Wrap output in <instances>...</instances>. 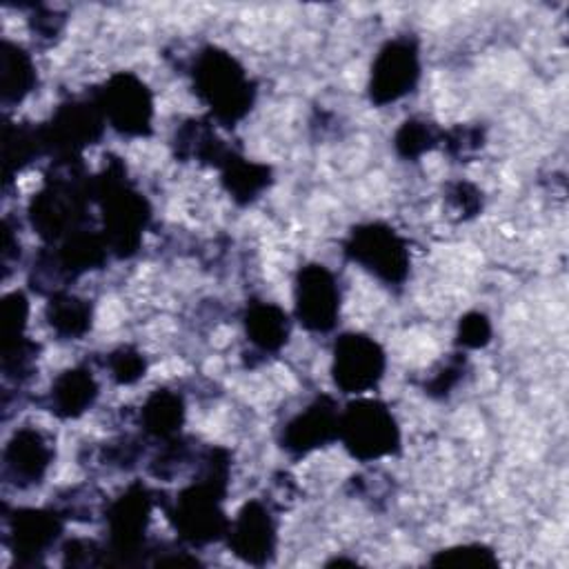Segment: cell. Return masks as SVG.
I'll return each instance as SVG.
<instances>
[{
    "label": "cell",
    "instance_id": "e0dca14e",
    "mask_svg": "<svg viewBox=\"0 0 569 569\" xmlns=\"http://www.w3.org/2000/svg\"><path fill=\"white\" fill-rule=\"evenodd\" d=\"M173 158L220 169L238 149L220 138L211 118H187L171 138Z\"/></svg>",
    "mask_w": 569,
    "mask_h": 569
},
{
    "label": "cell",
    "instance_id": "74e56055",
    "mask_svg": "<svg viewBox=\"0 0 569 569\" xmlns=\"http://www.w3.org/2000/svg\"><path fill=\"white\" fill-rule=\"evenodd\" d=\"M493 327L487 313L482 311H467L458 320L456 329V347L458 349H482L491 342Z\"/></svg>",
    "mask_w": 569,
    "mask_h": 569
},
{
    "label": "cell",
    "instance_id": "30bf717a",
    "mask_svg": "<svg viewBox=\"0 0 569 569\" xmlns=\"http://www.w3.org/2000/svg\"><path fill=\"white\" fill-rule=\"evenodd\" d=\"M4 545L13 553L18 567H38L58 545L64 531V518L49 507H20L4 511Z\"/></svg>",
    "mask_w": 569,
    "mask_h": 569
},
{
    "label": "cell",
    "instance_id": "d4e9b609",
    "mask_svg": "<svg viewBox=\"0 0 569 569\" xmlns=\"http://www.w3.org/2000/svg\"><path fill=\"white\" fill-rule=\"evenodd\" d=\"M44 318L60 340H80L93 325V302L67 291L47 298Z\"/></svg>",
    "mask_w": 569,
    "mask_h": 569
},
{
    "label": "cell",
    "instance_id": "8992f818",
    "mask_svg": "<svg viewBox=\"0 0 569 569\" xmlns=\"http://www.w3.org/2000/svg\"><path fill=\"white\" fill-rule=\"evenodd\" d=\"M338 440L360 462L396 456L402 433L393 411L378 398H356L340 409Z\"/></svg>",
    "mask_w": 569,
    "mask_h": 569
},
{
    "label": "cell",
    "instance_id": "cb8c5ba5",
    "mask_svg": "<svg viewBox=\"0 0 569 569\" xmlns=\"http://www.w3.org/2000/svg\"><path fill=\"white\" fill-rule=\"evenodd\" d=\"M47 156L40 124L7 120L2 127V176L4 187L33 160Z\"/></svg>",
    "mask_w": 569,
    "mask_h": 569
},
{
    "label": "cell",
    "instance_id": "ba28073f",
    "mask_svg": "<svg viewBox=\"0 0 569 569\" xmlns=\"http://www.w3.org/2000/svg\"><path fill=\"white\" fill-rule=\"evenodd\" d=\"M107 124L127 138H147L153 131V93L133 71H116L91 89Z\"/></svg>",
    "mask_w": 569,
    "mask_h": 569
},
{
    "label": "cell",
    "instance_id": "9a60e30c",
    "mask_svg": "<svg viewBox=\"0 0 569 569\" xmlns=\"http://www.w3.org/2000/svg\"><path fill=\"white\" fill-rule=\"evenodd\" d=\"M56 460L53 438L38 427H20L2 451V480L20 491L38 487Z\"/></svg>",
    "mask_w": 569,
    "mask_h": 569
},
{
    "label": "cell",
    "instance_id": "ab89813d",
    "mask_svg": "<svg viewBox=\"0 0 569 569\" xmlns=\"http://www.w3.org/2000/svg\"><path fill=\"white\" fill-rule=\"evenodd\" d=\"M20 260V240L16 231L11 229V220L4 218L2 222V276L7 278L11 273V264Z\"/></svg>",
    "mask_w": 569,
    "mask_h": 569
},
{
    "label": "cell",
    "instance_id": "d6986e66",
    "mask_svg": "<svg viewBox=\"0 0 569 569\" xmlns=\"http://www.w3.org/2000/svg\"><path fill=\"white\" fill-rule=\"evenodd\" d=\"M242 327L249 345L258 356L278 353L291 336V318L289 313L267 300H249L242 313Z\"/></svg>",
    "mask_w": 569,
    "mask_h": 569
},
{
    "label": "cell",
    "instance_id": "5bb4252c",
    "mask_svg": "<svg viewBox=\"0 0 569 569\" xmlns=\"http://www.w3.org/2000/svg\"><path fill=\"white\" fill-rule=\"evenodd\" d=\"M229 551L251 567H264L276 558L278 520L267 500H247L229 525L224 536Z\"/></svg>",
    "mask_w": 569,
    "mask_h": 569
},
{
    "label": "cell",
    "instance_id": "52a82bcc",
    "mask_svg": "<svg viewBox=\"0 0 569 569\" xmlns=\"http://www.w3.org/2000/svg\"><path fill=\"white\" fill-rule=\"evenodd\" d=\"M342 253L389 287L405 284L411 271L407 240L391 224L380 220L351 227L342 242Z\"/></svg>",
    "mask_w": 569,
    "mask_h": 569
},
{
    "label": "cell",
    "instance_id": "f546056e",
    "mask_svg": "<svg viewBox=\"0 0 569 569\" xmlns=\"http://www.w3.org/2000/svg\"><path fill=\"white\" fill-rule=\"evenodd\" d=\"M431 567H453V569H491L498 567L500 560L496 551L482 542L453 545L436 551L429 558Z\"/></svg>",
    "mask_w": 569,
    "mask_h": 569
},
{
    "label": "cell",
    "instance_id": "277c9868",
    "mask_svg": "<svg viewBox=\"0 0 569 569\" xmlns=\"http://www.w3.org/2000/svg\"><path fill=\"white\" fill-rule=\"evenodd\" d=\"M227 489L222 485L191 478V482L178 489L171 498H162L160 507L176 531V536L189 547H207L227 536L231 518L224 511Z\"/></svg>",
    "mask_w": 569,
    "mask_h": 569
},
{
    "label": "cell",
    "instance_id": "ac0fdd59",
    "mask_svg": "<svg viewBox=\"0 0 569 569\" xmlns=\"http://www.w3.org/2000/svg\"><path fill=\"white\" fill-rule=\"evenodd\" d=\"M100 396V385L89 365H76L58 373L47 391V409L60 420H76L87 413Z\"/></svg>",
    "mask_w": 569,
    "mask_h": 569
},
{
    "label": "cell",
    "instance_id": "836d02e7",
    "mask_svg": "<svg viewBox=\"0 0 569 569\" xmlns=\"http://www.w3.org/2000/svg\"><path fill=\"white\" fill-rule=\"evenodd\" d=\"M62 567L71 569H93L109 567V556L104 542L91 538H71L62 547Z\"/></svg>",
    "mask_w": 569,
    "mask_h": 569
},
{
    "label": "cell",
    "instance_id": "f1b7e54d",
    "mask_svg": "<svg viewBox=\"0 0 569 569\" xmlns=\"http://www.w3.org/2000/svg\"><path fill=\"white\" fill-rule=\"evenodd\" d=\"M149 438L142 436H120L109 442H102L96 449V465L109 471H129L136 469L144 456V442Z\"/></svg>",
    "mask_w": 569,
    "mask_h": 569
},
{
    "label": "cell",
    "instance_id": "f35d334b",
    "mask_svg": "<svg viewBox=\"0 0 569 569\" xmlns=\"http://www.w3.org/2000/svg\"><path fill=\"white\" fill-rule=\"evenodd\" d=\"M64 13L47 7H36L29 16V31L40 44H53L64 29Z\"/></svg>",
    "mask_w": 569,
    "mask_h": 569
},
{
    "label": "cell",
    "instance_id": "4fadbf2b",
    "mask_svg": "<svg viewBox=\"0 0 569 569\" xmlns=\"http://www.w3.org/2000/svg\"><path fill=\"white\" fill-rule=\"evenodd\" d=\"M296 320L311 333H329L340 318V287L329 267L307 262L293 280Z\"/></svg>",
    "mask_w": 569,
    "mask_h": 569
},
{
    "label": "cell",
    "instance_id": "603a6c76",
    "mask_svg": "<svg viewBox=\"0 0 569 569\" xmlns=\"http://www.w3.org/2000/svg\"><path fill=\"white\" fill-rule=\"evenodd\" d=\"M218 171L222 189L240 207L258 200L273 182V169L269 164L249 160L240 151H236Z\"/></svg>",
    "mask_w": 569,
    "mask_h": 569
},
{
    "label": "cell",
    "instance_id": "5b68a950",
    "mask_svg": "<svg viewBox=\"0 0 569 569\" xmlns=\"http://www.w3.org/2000/svg\"><path fill=\"white\" fill-rule=\"evenodd\" d=\"M156 498L140 480L113 498L104 513L109 567H138L149 562V522Z\"/></svg>",
    "mask_w": 569,
    "mask_h": 569
},
{
    "label": "cell",
    "instance_id": "44dd1931",
    "mask_svg": "<svg viewBox=\"0 0 569 569\" xmlns=\"http://www.w3.org/2000/svg\"><path fill=\"white\" fill-rule=\"evenodd\" d=\"M49 247L71 282L87 271L104 267L107 260L111 258L100 229H91V227L78 229L64 240H60L58 244H49Z\"/></svg>",
    "mask_w": 569,
    "mask_h": 569
},
{
    "label": "cell",
    "instance_id": "8d00e7d4",
    "mask_svg": "<svg viewBox=\"0 0 569 569\" xmlns=\"http://www.w3.org/2000/svg\"><path fill=\"white\" fill-rule=\"evenodd\" d=\"M445 202L458 220H471L482 211L485 198L476 184L467 180H456L445 187Z\"/></svg>",
    "mask_w": 569,
    "mask_h": 569
},
{
    "label": "cell",
    "instance_id": "4dcf8cb0",
    "mask_svg": "<svg viewBox=\"0 0 569 569\" xmlns=\"http://www.w3.org/2000/svg\"><path fill=\"white\" fill-rule=\"evenodd\" d=\"M40 353V345L31 338H20L11 345L2 347V376L4 380L13 382L16 387L31 380L36 371V360Z\"/></svg>",
    "mask_w": 569,
    "mask_h": 569
},
{
    "label": "cell",
    "instance_id": "7a4b0ae2",
    "mask_svg": "<svg viewBox=\"0 0 569 569\" xmlns=\"http://www.w3.org/2000/svg\"><path fill=\"white\" fill-rule=\"evenodd\" d=\"M93 202L100 209V233L113 258H131L151 222V204L133 184L122 158L109 153L93 173Z\"/></svg>",
    "mask_w": 569,
    "mask_h": 569
},
{
    "label": "cell",
    "instance_id": "ffe728a7",
    "mask_svg": "<svg viewBox=\"0 0 569 569\" xmlns=\"http://www.w3.org/2000/svg\"><path fill=\"white\" fill-rule=\"evenodd\" d=\"M187 418V405L180 391H173L169 387H158L153 389L140 411H138V422L142 429V436L149 440L162 442L182 431Z\"/></svg>",
    "mask_w": 569,
    "mask_h": 569
},
{
    "label": "cell",
    "instance_id": "e575fe53",
    "mask_svg": "<svg viewBox=\"0 0 569 569\" xmlns=\"http://www.w3.org/2000/svg\"><path fill=\"white\" fill-rule=\"evenodd\" d=\"M2 320V347L24 338L27 318H29V298L24 291H9L0 305Z\"/></svg>",
    "mask_w": 569,
    "mask_h": 569
},
{
    "label": "cell",
    "instance_id": "7c38bea8",
    "mask_svg": "<svg viewBox=\"0 0 569 569\" xmlns=\"http://www.w3.org/2000/svg\"><path fill=\"white\" fill-rule=\"evenodd\" d=\"M420 49L409 36L387 40L371 62L369 100L376 107L398 102L411 93L420 80Z\"/></svg>",
    "mask_w": 569,
    "mask_h": 569
},
{
    "label": "cell",
    "instance_id": "83f0119b",
    "mask_svg": "<svg viewBox=\"0 0 569 569\" xmlns=\"http://www.w3.org/2000/svg\"><path fill=\"white\" fill-rule=\"evenodd\" d=\"M445 129L438 127L433 120L413 116L407 118L393 133V149L405 160H418L425 153L433 151L442 144Z\"/></svg>",
    "mask_w": 569,
    "mask_h": 569
},
{
    "label": "cell",
    "instance_id": "9c48e42d",
    "mask_svg": "<svg viewBox=\"0 0 569 569\" xmlns=\"http://www.w3.org/2000/svg\"><path fill=\"white\" fill-rule=\"evenodd\" d=\"M107 120L91 96L69 98L56 107L51 118L40 124L47 156L56 158H76L91 144H96L104 133Z\"/></svg>",
    "mask_w": 569,
    "mask_h": 569
},
{
    "label": "cell",
    "instance_id": "7402d4cb",
    "mask_svg": "<svg viewBox=\"0 0 569 569\" xmlns=\"http://www.w3.org/2000/svg\"><path fill=\"white\" fill-rule=\"evenodd\" d=\"M38 84L31 53L11 40L0 44V102L4 109L18 107Z\"/></svg>",
    "mask_w": 569,
    "mask_h": 569
},
{
    "label": "cell",
    "instance_id": "3957f363",
    "mask_svg": "<svg viewBox=\"0 0 569 569\" xmlns=\"http://www.w3.org/2000/svg\"><path fill=\"white\" fill-rule=\"evenodd\" d=\"M191 87L211 120L227 129L249 116L258 87L236 56L216 44L200 47L189 64Z\"/></svg>",
    "mask_w": 569,
    "mask_h": 569
},
{
    "label": "cell",
    "instance_id": "d590c367",
    "mask_svg": "<svg viewBox=\"0 0 569 569\" xmlns=\"http://www.w3.org/2000/svg\"><path fill=\"white\" fill-rule=\"evenodd\" d=\"M440 147L449 158L465 162L485 147V129L480 124H458L445 131Z\"/></svg>",
    "mask_w": 569,
    "mask_h": 569
},
{
    "label": "cell",
    "instance_id": "4316f807",
    "mask_svg": "<svg viewBox=\"0 0 569 569\" xmlns=\"http://www.w3.org/2000/svg\"><path fill=\"white\" fill-rule=\"evenodd\" d=\"M198 447L191 438L178 433L169 440L158 442L153 456L147 462V471L149 476H153L156 480H173L178 478L187 467L193 469L196 458H198Z\"/></svg>",
    "mask_w": 569,
    "mask_h": 569
},
{
    "label": "cell",
    "instance_id": "1f68e13d",
    "mask_svg": "<svg viewBox=\"0 0 569 569\" xmlns=\"http://www.w3.org/2000/svg\"><path fill=\"white\" fill-rule=\"evenodd\" d=\"M104 369L116 385H133L147 373V358L131 345H120L104 356Z\"/></svg>",
    "mask_w": 569,
    "mask_h": 569
},
{
    "label": "cell",
    "instance_id": "6da1fadb",
    "mask_svg": "<svg viewBox=\"0 0 569 569\" xmlns=\"http://www.w3.org/2000/svg\"><path fill=\"white\" fill-rule=\"evenodd\" d=\"M93 204V173L82 156L56 158L42 187L29 200L27 218L44 244H58L73 231L91 227L89 209Z\"/></svg>",
    "mask_w": 569,
    "mask_h": 569
},
{
    "label": "cell",
    "instance_id": "484cf974",
    "mask_svg": "<svg viewBox=\"0 0 569 569\" xmlns=\"http://www.w3.org/2000/svg\"><path fill=\"white\" fill-rule=\"evenodd\" d=\"M109 498L91 482L73 485L62 489L53 500L51 507L71 522H98L104 520Z\"/></svg>",
    "mask_w": 569,
    "mask_h": 569
},
{
    "label": "cell",
    "instance_id": "8fae6325",
    "mask_svg": "<svg viewBox=\"0 0 569 569\" xmlns=\"http://www.w3.org/2000/svg\"><path fill=\"white\" fill-rule=\"evenodd\" d=\"M387 353L378 340L362 331L340 333L331 351V378L342 393H365L382 380Z\"/></svg>",
    "mask_w": 569,
    "mask_h": 569
},
{
    "label": "cell",
    "instance_id": "2e32d148",
    "mask_svg": "<svg viewBox=\"0 0 569 569\" xmlns=\"http://www.w3.org/2000/svg\"><path fill=\"white\" fill-rule=\"evenodd\" d=\"M340 433V409L329 393L316 396L305 409L291 416L280 431V447L291 458H305L331 442Z\"/></svg>",
    "mask_w": 569,
    "mask_h": 569
},
{
    "label": "cell",
    "instance_id": "d6a6232c",
    "mask_svg": "<svg viewBox=\"0 0 569 569\" xmlns=\"http://www.w3.org/2000/svg\"><path fill=\"white\" fill-rule=\"evenodd\" d=\"M467 367H469V360H467L465 351L449 353L425 380V385H422L425 393L431 398H447L462 382Z\"/></svg>",
    "mask_w": 569,
    "mask_h": 569
}]
</instances>
